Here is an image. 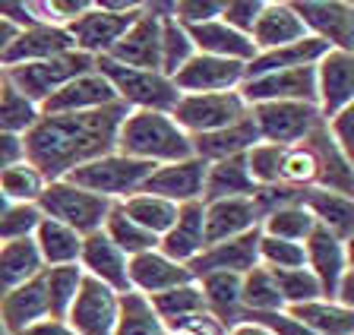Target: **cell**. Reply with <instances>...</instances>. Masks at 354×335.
<instances>
[{
    "mask_svg": "<svg viewBox=\"0 0 354 335\" xmlns=\"http://www.w3.org/2000/svg\"><path fill=\"white\" fill-rule=\"evenodd\" d=\"M127 114L130 108L120 102L80 114H41L35 127L22 136L26 162L44 180H64L73 168L114 152Z\"/></svg>",
    "mask_w": 354,
    "mask_h": 335,
    "instance_id": "cell-1",
    "label": "cell"
},
{
    "mask_svg": "<svg viewBox=\"0 0 354 335\" xmlns=\"http://www.w3.org/2000/svg\"><path fill=\"white\" fill-rule=\"evenodd\" d=\"M114 152L146 164H171L193 155V140L168 111H130L118 130Z\"/></svg>",
    "mask_w": 354,
    "mask_h": 335,
    "instance_id": "cell-2",
    "label": "cell"
},
{
    "mask_svg": "<svg viewBox=\"0 0 354 335\" xmlns=\"http://www.w3.org/2000/svg\"><path fill=\"white\" fill-rule=\"evenodd\" d=\"M95 70L108 79L120 104H127L130 111H168L177 104L180 92L174 89V82L158 70H133L124 64H114L111 57H95Z\"/></svg>",
    "mask_w": 354,
    "mask_h": 335,
    "instance_id": "cell-3",
    "label": "cell"
},
{
    "mask_svg": "<svg viewBox=\"0 0 354 335\" xmlns=\"http://www.w3.org/2000/svg\"><path fill=\"white\" fill-rule=\"evenodd\" d=\"M140 10L142 3H88V10H82L73 23L64 26V32L73 41V51L88 54V57H104L133 26Z\"/></svg>",
    "mask_w": 354,
    "mask_h": 335,
    "instance_id": "cell-4",
    "label": "cell"
},
{
    "mask_svg": "<svg viewBox=\"0 0 354 335\" xmlns=\"http://www.w3.org/2000/svg\"><path fill=\"white\" fill-rule=\"evenodd\" d=\"M152 168L155 164L127 158L120 152H111V155H102L95 162H86L80 168H73L64 180L82 186V190H88V193H95V196H104L111 202H124L127 196L140 193V186L146 184Z\"/></svg>",
    "mask_w": 354,
    "mask_h": 335,
    "instance_id": "cell-5",
    "label": "cell"
},
{
    "mask_svg": "<svg viewBox=\"0 0 354 335\" xmlns=\"http://www.w3.org/2000/svg\"><path fill=\"white\" fill-rule=\"evenodd\" d=\"M35 206L44 218H54V222L73 228L80 238H86L92 231H102L111 200L88 193L70 180H48Z\"/></svg>",
    "mask_w": 354,
    "mask_h": 335,
    "instance_id": "cell-6",
    "label": "cell"
},
{
    "mask_svg": "<svg viewBox=\"0 0 354 335\" xmlns=\"http://www.w3.org/2000/svg\"><path fill=\"white\" fill-rule=\"evenodd\" d=\"M92 70H95V57L80 54V51H64L48 60L7 67L3 70V79H7L16 92H22L29 102H35L38 108H41V104L57 89H64L70 79H76V76H82V73H92Z\"/></svg>",
    "mask_w": 354,
    "mask_h": 335,
    "instance_id": "cell-7",
    "label": "cell"
},
{
    "mask_svg": "<svg viewBox=\"0 0 354 335\" xmlns=\"http://www.w3.org/2000/svg\"><path fill=\"white\" fill-rule=\"evenodd\" d=\"M247 111H250L247 102L234 89V92H206V95H180L177 104L171 108V117L193 140V136L231 127Z\"/></svg>",
    "mask_w": 354,
    "mask_h": 335,
    "instance_id": "cell-8",
    "label": "cell"
},
{
    "mask_svg": "<svg viewBox=\"0 0 354 335\" xmlns=\"http://www.w3.org/2000/svg\"><path fill=\"white\" fill-rule=\"evenodd\" d=\"M250 117L257 124L259 142H275V146H297L304 142L326 120L319 117L317 104L307 102H266L253 104Z\"/></svg>",
    "mask_w": 354,
    "mask_h": 335,
    "instance_id": "cell-9",
    "label": "cell"
},
{
    "mask_svg": "<svg viewBox=\"0 0 354 335\" xmlns=\"http://www.w3.org/2000/svg\"><path fill=\"white\" fill-rule=\"evenodd\" d=\"M307 35L319 38L335 51L354 54V3L348 0H297L291 3Z\"/></svg>",
    "mask_w": 354,
    "mask_h": 335,
    "instance_id": "cell-10",
    "label": "cell"
},
{
    "mask_svg": "<svg viewBox=\"0 0 354 335\" xmlns=\"http://www.w3.org/2000/svg\"><path fill=\"white\" fill-rule=\"evenodd\" d=\"M313 82H317V108L323 120L335 117L345 108H354V54L329 48L313 67Z\"/></svg>",
    "mask_w": 354,
    "mask_h": 335,
    "instance_id": "cell-11",
    "label": "cell"
},
{
    "mask_svg": "<svg viewBox=\"0 0 354 335\" xmlns=\"http://www.w3.org/2000/svg\"><path fill=\"white\" fill-rule=\"evenodd\" d=\"M118 298L120 294L111 291L108 285L82 276V285L76 291L70 310H66L64 323L76 335H111L114 320H118Z\"/></svg>",
    "mask_w": 354,
    "mask_h": 335,
    "instance_id": "cell-12",
    "label": "cell"
},
{
    "mask_svg": "<svg viewBox=\"0 0 354 335\" xmlns=\"http://www.w3.org/2000/svg\"><path fill=\"white\" fill-rule=\"evenodd\" d=\"M317 67V64H313ZM313 67H295V70H275L253 79H243L237 86L247 108L266 102H307L317 104V82H313Z\"/></svg>",
    "mask_w": 354,
    "mask_h": 335,
    "instance_id": "cell-13",
    "label": "cell"
},
{
    "mask_svg": "<svg viewBox=\"0 0 354 335\" xmlns=\"http://www.w3.org/2000/svg\"><path fill=\"white\" fill-rule=\"evenodd\" d=\"M158 41H162V7H142L133 26L104 57L133 70H158Z\"/></svg>",
    "mask_w": 354,
    "mask_h": 335,
    "instance_id": "cell-14",
    "label": "cell"
},
{
    "mask_svg": "<svg viewBox=\"0 0 354 335\" xmlns=\"http://www.w3.org/2000/svg\"><path fill=\"white\" fill-rule=\"evenodd\" d=\"M304 266H307L310 276L319 282L323 298L332 300L342 276L351 269V262H348V244L342 238H335L329 228L317 224V228L307 234V240H304Z\"/></svg>",
    "mask_w": 354,
    "mask_h": 335,
    "instance_id": "cell-15",
    "label": "cell"
},
{
    "mask_svg": "<svg viewBox=\"0 0 354 335\" xmlns=\"http://www.w3.org/2000/svg\"><path fill=\"white\" fill-rule=\"evenodd\" d=\"M180 95H206V92H234L243 82V64L209 54H193L184 67L171 76Z\"/></svg>",
    "mask_w": 354,
    "mask_h": 335,
    "instance_id": "cell-16",
    "label": "cell"
},
{
    "mask_svg": "<svg viewBox=\"0 0 354 335\" xmlns=\"http://www.w3.org/2000/svg\"><path fill=\"white\" fill-rule=\"evenodd\" d=\"M203 184H206V162H199L196 155L184 158V162H171L152 168L146 184L140 186V193H152L162 200L184 206V202L203 200Z\"/></svg>",
    "mask_w": 354,
    "mask_h": 335,
    "instance_id": "cell-17",
    "label": "cell"
},
{
    "mask_svg": "<svg viewBox=\"0 0 354 335\" xmlns=\"http://www.w3.org/2000/svg\"><path fill=\"white\" fill-rule=\"evenodd\" d=\"M257 244H259V228H253V231L241 234V238L203 247V250L187 262V269H190L193 282H196L199 276H209V272H234V276H243V272H250V269L259 266Z\"/></svg>",
    "mask_w": 354,
    "mask_h": 335,
    "instance_id": "cell-18",
    "label": "cell"
},
{
    "mask_svg": "<svg viewBox=\"0 0 354 335\" xmlns=\"http://www.w3.org/2000/svg\"><path fill=\"white\" fill-rule=\"evenodd\" d=\"M259 228V209L253 196H237V200H215L203 202V234L209 244L241 238V234Z\"/></svg>",
    "mask_w": 354,
    "mask_h": 335,
    "instance_id": "cell-19",
    "label": "cell"
},
{
    "mask_svg": "<svg viewBox=\"0 0 354 335\" xmlns=\"http://www.w3.org/2000/svg\"><path fill=\"white\" fill-rule=\"evenodd\" d=\"M64 51H73V41L64 32V26L51 23H35L16 32V38L10 41V48L0 57V70L19 67V64H35V60L57 57Z\"/></svg>",
    "mask_w": 354,
    "mask_h": 335,
    "instance_id": "cell-20",
    "label": "cell"
},
{
    "mask_svg": "<svg viewBox=\"0 0 354 335\" xmlns=\"http://www.w3.org/2000/svg\"><path fill=\"white\" fill-rule=\"evenodd\" d=\"M130 256L120 253L118 247L104 238V231H92L82 238V250H80V269L88 278L108 285L111 291L127 294L130 291V276H127Z\"/></svg>",
    "mask_w": 354,
    "mask_h": 335,
    "instance_id": "cell-21",
    "label": "cell"
},
{
    "mask_svg": "<svg viewBox=\"0 0 354 335\" xmlns=\"http://www.w3.org/2000/svg\"><path fill=\"white\" fill-rule=\"evenodd\" d=\"M127 276H130V291H140L146 298L171 291V288H177V285L193 282L190 269L168 260L165 253H158V247L146 250V253H140V256H130Z\"/></svg>",
    "mask_w": 354,
    "mask_h": 335,
    "instance_id": "cell-22",
    "label": "cell"
},
{
    "mask_svg": "<svg viewBox=\"0 0 354 335\" xmlns=\"http://www.w3.org/2000/svg\"><path fill=\"white\" fill-rule=\"evenodd\" d=\"M118 95L108 86L98 70L92 73H82L76 79H70L64 89H57L48 102L41 104V114H80V111H95V108H104V104H114Z\"/></svg>",
    "mask_w": 354,
    "mask_h": 335,
    "instance_id": "cell-23",
    "label": "cell"
},
{
    "mask_svg": "<svg viewBox=\"0 0 354 335\" xmlns=\"http://www.w3.org/2000/svg\"><path fill=\"white\" fill-rule=\"evenodd\" d=\"M0 320L10 335H19L35 323L51 320V307H48V294H44V269L32 282L19 285L0 298Z\"/></svg>",
    "mask_w": 354,
    "mask_h": 335,
    "instance_id": "cell-24",
    "label": "cell"
},
{
    "mask_svg": "<svg viewBox=\"0 0 354 335\" xmlns=\"http://www.w3.org/2000/svg\"><path fill=\"white\" fill-rule=\"evenodd\" d=\"M206 247V234H203V202H184L177 206V218L171 222V228L158 238V253H165L168 260L187 262Z\"/></svg>",
    "mask_w": 354,
    "mask_h": 335,
    "instance_id": "cell-25",
    "label": "cell"
},
{
    "mask_svg": "<svg viewBox=\"0 0 354 335\" xmlns=\"http://www.w3.org/2000/svg\"><path fill=\"white\" fill-rule=\"evenodd\" d=\"M187 35L193 41L196 54H209V57H225V60H237V64H250L257 57V48L247 35L234 32L231 26H225L221 19H209V23H196V26H184Z\"/></svg>",
    "mask_w": 354,
    "mask_h": 335,
    "instance_id": "cell-26",
    "label": "cell"
},
{
    "mask_svg": "<svg viewBox=\"0 0 354 335\" xmlns=\"http://www.w3.org/2000/svg\"><path fill=\"white\" fill-rule=\"evenodd\" d=\"M304 35H307V29L297 19L295 10H291V3H285V0H266L257 16V23L250 29V41L257 48V54L291 45V41H297Z\"/></svg>",
    "mask_w": 354,
    "mask_h": 335,
    "instance_id": "cell-27",
    "label": "cell"
},
{
    "mask_svg": "<svg viewBox=\"0 0 354 335\" xmlns=\"http://www.w3.org/2000/svg\"><path fill=\"white\" fill-rule=\"evenodd\" d=\"M259 142L257 133V124H253L250 111L243 114L241 120H234L231 127L225 130H215V133H203V136H193V155L199 162H221V158H231V155H243L247 149H253Z\"/></svg>",
    "mask_w": 354,
    "mask_h": 335,
    "instance_id": "cell-28",
    "label": "cell"
},
{
    "mask_svg": "<svg viewBox=\"0 0 354 335\" xmlns=\"http://www.w3.org/2000/svg\"><path fill=\"white\" fill-rule=\"evenodd\" d=\"M329 51V45H323L319 38L304 35L291 45L272 48V51H259L250 64H243V79H253V76L263 73H275V70H295V67H313L323 54Z\"/></svg>",
    "mask_w": 354,
    "mask_h": 335,
    "instance_id": "cell-29",
    "label": "cell"
},
{
    "mask_svg": "<svg viewBox=\"0 0 354 335\" xmlns=\"http://www.w3.org/2000/svg\"><path fill=\"white\" fill-rule=\"evenodd\" d=\"M301 206L313 216L317 224L329 228L335 238H342L345 244H351V234H354V202H351V196L332 193V190H323V186H307V190H301Z\"/></svg>",
    "mask_w": 354,
    "mask_h": 335,
    "instance_id": "cell-30",
    "label": "cell"
},
{
    "mask_svg": "<svg viewBox=\"0 0 354 335\" xmlns=\"http://www.w3.org/2000/svg\"><path fill=\"white\" fill-rule=\"evenodd\" d=\"M257 184H253L243 155H231L221 162L206 164V184H203V200L199 202H215V200H237V196H253Z\"/></svg>",
    "mask_w": 354,
    "mask_h": 335,
    "instance_id": "cell-31",
    "label": "cell"
},
{
    "mask_svg": "<svg viewBox=\"0 0 354 335\" xmlns=\"http://www.w3.org/2000/svg\"><path fill=\"white\" fill-rule=\"evenodd\" d=\"M307 142H310V149L317 152V162H319L317 186H323V190H332V193H342V196H351V190H354L351 158L342 155L339 146L329 140V133H326V124L313 130V133L307 136Z\"/></svg>",
    "mask_w": 354,
    "mask_h": 335,
    "instance_id": "cell-32",
    "label": "cell"
},
{
    "mask_svg": "<svg viewBox=\"0 0 354 335\" xmlns=\"http://www.w3.org/2000/svg\"><path fill=\"white\" fill-rule=\"evenodd\" d=\"M199 291H203V304L206 313H212L215 320H221L225 326L241 323V276L234 272H209V276L196 278Z\"/></svg>",
    "mask_w": 354,
    "mask_h": 335,
    "instance_id": "cell-33",
    "label": "cell"
},
{
    "mask_svg": "<svg viewBox=\"0 0 354 335\" xmlns=\"http://www.w3.org/2000/svg\"><path fill=\"white\" fill-rule=\"evenodd\" d=\"M41 269L44 262L38 256V247L32 238L0 244V298L10 294L13 288H19V285L32 282Z\"/></svg>",
    "mask_w": 354,
    "mask_h": 335,
    "instance_id": "cell-34",
    "label": "cell"
},
{
    "mask_svg": "<svg viewBox=\"0 0 354 335\" xmlns=\"http://www.w3.org/2000/svg\"><path fill=\"white\" fill-rule=\"evenodd\" d=\"M38 247V256H41L44 269L48 266H70V262H80V250H82V238L66 228V224L54 222V218H44L38 222L35 234H32Z\"/></svg>",
    "mask_w": 354,
    "mask_h": 335,
    "instance_id": "cell-35",
    "label": "cell"
},
{
    "mask_svg": "<svg viewBox=\"0 0 354 335\" xmlns=\"http://www.w3.org/2000/svg\"><path fill=\"white\" fill-rule=\"evenodd\" d=\"M295 320H301L313 335H354V310L342 307L335 300H310V304L285 307Z\"/></svg>",
    "mask_w": 354,
    "mask_h": 335,
    "instance_id": "cell-36",
    "label": "cell"
},
{
    "mask_svg": "<svg viewBox=\"0 0 354 335\" xmlns=\"http://www.w3.org/2000/svg\"><path fill=\"white\" fill-rule=\"evenodd\" d=\"M102 231H104V238L127 256H140V253H146V250H155V247H158V238L149 234V231H142L140 224L133 222L124 209H120V202H111Z\"/></svg>",
    "mask_w": 354,
    "mask_h": 335,
    "instance_id": "cell-37",
    "label": "cell"
},
{
    "mask_svg": "<svg viewBox=\"0 0 354 335\" xmlns=\"http://www.w3.org/2000/svg\"><path fill=\"white\" fill-rule=\"evenodd\" d=\"M111 335H165V323L155 316L146 294L127 291L118 298V320Z\"/></svg>",
    "mask_w": 354,
    "mask_h": 335,
    "instance_id": "cell-38",
    "label": "cell"
},
{
    "mask_svg": "<svg viewBox=\"0 0 354 335\" xmlns=\"http://www.w3.org/2000/svg\"><path fill=\"white\" fill-rule=\"evenodd\" d=\"M120 209H124L133 222L140 224L142 231L155 234V238H162V234L171 228V222L177 218V206H174V202L162 200V196H152V193H133V196H127V200L120 202Z\"/></svg>",
    "mask_w": 354,
    "mask_h": 335,
    "instance_id": "cell-39",
    "label": "cell"
},
{
    "mask_svg": "<svg viewBox=\"0 0 354 335\" xmlns=\"http://www.w3.org/2000/svg\"><path fill=\"white\" fill-rule=\"evenodd\" d=\"M241 310L243 313H275L285 310L275 288V276L266 266H257L241 276Z\"/></svg>",
    "mask_w": 354,
    "mask_h": 335,
    "instance_id": "cell-40",
    "label": "cell"
},
{
    "mask_svg": "<svg viewBox=\"0 0 354 335\" xmlns=\"http://www.w3.org/2000/svg\"><path fill=\"white\" fill-rule=\"evenodd\" d=\"M313 228H317V222H313V216H310L301 202L272 209V212H266L263 222H259V231L263 234L279 238V240H295V244H304Z\"/></svg>",
    "mask_w": 354,
    "mask_h": 335,
    "instance_id": "cell-41",
    "label": "cell"
},
{
    "mask_svg": "<svg viewBox=\"0 0 354 335\" xmlns=\"http://www.w3.org/2000/svg\"><path fill=\"white\" fill-rule=\"evenodd\" d=\"M193 41L187 35V29L177 23L174 16H168V7H162V41H158V70L165 76H174L193 57Z\"/></svg>",
    "mask_w": 354,
    "mask_h": 335,
    "instance_id": "cell-42",
    "label": "cell"
},
{
    "mask_svg": "<svg viewBox=\"0 0 354 335\" xmlns=\"http://www.w3.org/2000/svg\"><path fill=\"white\" fill-rule=\"evenodd\" d=\"M319 178V162L317 152L310 149V142H297V146H285L281 152V164H279V184L291 186V190H307L317 186Z\"/></svg>",
    "mask_w": 354,
    "mask_h": 335,
    "instance_id": "cell-43",
    "label": "cell"
},
{
    "mask_svg": "<svg viewBox=\"0 0 354 335\" xmlns=\"http://www.w3.org/2000/svg\"><path fill=\"white\" fill-rule=\"evenodd\" d=\"M82 272L80 262L70 266H48L44 269V294H48V307H51V320H64L70 304H73L76 291L82 285Z\"/></svg>",
    "mask_w": 354,
    "mask_h": 335,
    "instance_id": "cell-44",
    "label": "cell"
},
{
    "mask_svg": "<svg viewBox=\"0 0 354 335\" xmlns=\"http://www.w3.org/2000/svg\"><path fill=\"white\" fill-rule=\"evenodd\" d=\"M38 117H41V108L3 79V89H0V133L26 136L38 124Z\"/></svg>",
    "mask_w": 354,
    "mask_h": 335,
    "instance_id": "cell-45",
    "label": "cell"
},
{
    "mask_svg": "<svg viewBox=\"0 0 354 335\" xmlns=\"http://www.w3.org/2000/svg\"><path fill=\"white\" fill-rule=\"evenodd\" d=\"M152 304L155 316L168 326L174 320H184V316H193V313H203L206 304H203V291H199L196 282H187V285H177L171 291H162V294H152L149 298Z\"/></svg>",
    "mask_w": 354,
    "mask_h": 335,
    "instance_id": "cell-46",
    "label": "cell"
},
{
    "mask_svg": "<svg viewBox=\"0 0 354 335\" xmlns=\"http://www.w3.org/2000/svg\"><path fill=\"white\" fill-rule=\"evenodd\" d=\"M44 184L48 180L29 162H19L13 168H7V171H0V193L7 196L10 202H38Z\"/></svg>",
    "mask_w": 354,
    "mask_h": 335,
    "instance_id": "cell-47",
    "label": "cell"
},
{
    "mask_svg": "<svg viewBox=\"0 0 354 335\" xmlns=\"http://www.w3.org/2000/svg\"><path fill=\"white\" fill-rule=\"evenodd\" d=\"M275 276V288H279V298L285 307H297V304H310V300H319L323 291L319 282L310 276V269H285V272H272Z\"/></svg>",
    "mask_w": 354,
    "mask_h": 335,
    "instance_id": "cell-48",
    "label": "cell"
},
{
    "mask_svg": "<svg viewBox=\"0 0 354 335\" xmlns=\"http://www.w3.org/2000/svg\"><path fill=\"white\" fill-rule=\"evenodd\" d=\"M259 266H266L269 272H285V269H304V244L295 240H279L259 231L257 244Z\"/></svg>",
    "mask_w": 354,
    "mask_h": 335,
    "instance_id": "cell-49",
    "label": "cell"
},
{
    "mask_svg": "<svg viewBox=\"0 0 354 335\" xmlns=\"http://www.w3.org/2000/svg\"><path fill=\"white\" fill-rule=\"evenodd\" d=\"M281 152H285V146H275V142H257L253 149L243 152V162H247V171H250L253 184L257 186H275L279 184Z\"/></svg>",
    "mask_w": 354,
    "mask_h": 335,
    "instance_id": "cell-50",
    "label": "cell"
},
{
    "mask_svg": "<svg viewBox=\"0 0 354 335\" xmlns=\"http://www.w3.org/2000/svg\"><path fill=\"white\" fill-rule=\"evenodd\" d=\"M38 222H41V212L35 202H10V209L0 216V244L32 238Z\"/></svg>",
    "mask_w": 354,
    "mask_h": 335,
    "instance_id": "cell-51",
    "label": "cell"
},
{
    "mask_svg": "<svg viewBox=\"0 0 354 335\" xmlns=\"http://www.w3.org/2000/svg\"><path fill=\"white\" fill-rule=\"evenodd\" d=\"M241 323H257L263 326L269 335H313L301 320H295L291 313L275 310V313H243ZM237 326V323H234Z\"/></svg>",
    "mask_w": 354,
    "mask_h": 335,
    "instance_id": "cell-52",
    "label": "cell"
},
{
    "mask_svg": "<svg viewBox=\"0 0 354 335\" xmlns=\"http://www.w3.org/2000/svg\"><path fill=\"white\" fill-rule=\"evenodd\" d=\"M266 0H231V3H221V23L231 26L234 32H241V35L250 38V29L253 23H257L259 10H263Z\"/></svg>",
    "mask_w": 354,
    "mask_h": 335,
    "instance_id": "cell-53",
    "label": "cell"
},
{
    "mask_svg": "<svg viewBox=\"0 0 354 335\" xmlns=\"http://www.w3.org/2000/svg\"><path fill=\"white\" fill-rule=\"evenodd\" d=\"M168 16H174L180 26L209 23L221 16V3L218 0H180V3H168Z\"/></svg>",
    "mask_w": 354,
    "mask_h": 335,
    "instance_id": "cell-54",
    "label": "cell"
},
{
    "mask_svg": "<svg viewBox=\"0 0 354 335\" xmlns=\"http://www.w3.org/2000/svg\"><path fill=\"white\" fill-rule=\"evenodd\" d=\"M165 335H228V326L221 320H215L212 313H193L184 320H174L165 326Z\"/></svg>",
    "mask_w": 354,
    "mask_h": 335,
    "instance_id": "cell-55",
    "label": "cell"
},
{
    "mask_svg": "<svg viewBox=\"0 0 354 335\" xmlns=\"http://www.w3.org/2000/svg\"><path fill=\"white\" fill-rule=\"evenodd\" d=\"M351 127H354V108H345L339 111L335 117L326 120V133L329 140L339 146V152L345 158H354V136H351Z\"/></svg>",
    "mask_w": 354,
    "mask_h": 335,
    "instance_id": "cell-56",
    "label": "cell"
},
{
    "mask_svg": "<svg viewBox=\"0 0 354 335\" xmlns=\"http://www.w3.org/2000/svg\"><path fill=\"white\" fill-rule=\"evenodd\" d=\"M26 162V146H22V136L13 133H0V171H7L13 164Z\"/></svg>",
    "mask_w": 354,
    "mask_h": 335,
    "instance_id": "cell-57",
    "label": "cell"
},
{
    "mask_svg": "<svg viewBox=\"0 0 354 335\" xmlns=\"http://www.w3.org/2000/svg\"><path fill=\"white\" fill-rule=\"evenodd\" d=\"M19 335H76V332L66 326L64 320H41V323L29 326L26 332H19Z\"/></svg>",
    "mask_w": 354,
    "mask_h": 335,
    "instance_id": "cell-58",
    "label": "cell"
},
{
    "mask_svg": "<svg viewBox=\"0 0 354 335\" xmlns=\"http://www.w3.org/2000/svg\"><path fill=\"white\" fill-rule=\"evenodd\" d=\"M332 300L354 310V272H351V269L342 276V282H339V288H335V298H332Z\"/></svg>",
    "mask_w": 354,
    "mask_h": 335,
    "instance_id": "cell-59",
    "label": "cell"
},
{
    "mask_svg": "<svg viewBox=\"0 0 354 335\" xmlns=\"http://www.w3.org/2000/svg\"><path fill=\"white\" fill-rule=\"evenodd\" d=\"M16 32H19V26L10 23V19H3V16H0V57H3V51H7L10 41L16 38Z\"/></svg>",
    "mask_w": 354,
    "mask_h": 335,
    "instance_id": "cell-60",
    "label": "cell"
},
{
    "mask_svg": "<svg viewBox=\"0 0 354 335\" xmlns=\"http://www.w3.org/2000/svg\"><path fill=\"white\" fill-rule=\"evenodd\" d=\"M228 335H269L263 326H257V323H237V326L228 329Z\"/></svg>",
    "mask_w": 354,
    "mask_h": 335,
    "instance_id": "cell-61",
    "label": "cell"
},
{
    "mask_svg": "<svg viewBox=\"0 0 354 335\" xmlns=\"http://www.w3.org/2000/svg\"><path fill=\"white\" fill-rule=\"evenodd\" d=\"M7 209H10V200H7V196H3V193H0V216H3Z\"/></svg>",
    "mask_w": 354,
    "mask_h": 335,
    "instance_id": "cell-62",
    "label": "cell"
},
{
    "mask_svg": "<svg viewBox=\"0 0 354 335\" xmlns=\"http://www.w3.org/2000/svg\"><path fill=\"white\" fill-rule=\"evenodd\" d=\"M0 89H3V70H0Z\"/></svg>",
    "mask_w": 354,
    "mask_h": 335,
    "instance_id": "cell-63",
    "label": "cell"
}]
</instances>
